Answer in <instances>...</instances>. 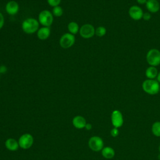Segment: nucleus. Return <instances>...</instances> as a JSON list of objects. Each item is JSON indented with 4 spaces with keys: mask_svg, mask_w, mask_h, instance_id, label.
I'll return each mask as SVG.
<instances>
[{
    "mask_svg": "<svg viewBox=\"0 0 160 160\" xmlns=\"http://www.w3.org/2000/svg\"><path fill=\"white\" fill-rule=\"evenodd\" d=\"M101 154L102 156L106 159H111L115 155V151L111 147L106 146L102 148L101 150Z\"/></svg>",
    "mask_w": 160,
    "mask_h": 160,
    "instance_id": "16",
    "label": "nucleus"
},
{
    "mask_svg": "<svg viewBox=\"0 0 160 160\" xmlns=\"http://www.w3.org/2000/svg\"><path fill=\"white\" fill-rule=\"evenodd\" d=\"M157 81H158V82L159 83H160V72H158V76H157Z\"/></svg>",
    "mask_w": 160,
    "mask_h": 160,
    "instance_id": "29",
    "label": "nucleus"
},
{
    "mask_svg": "<svg viewBox=\"0 0 160 160\" xmlns=\"http://www.w3.org/2000/svg\"><path fill=\"white\" fill-rule=\"evenodd\" d=\"M151 18V15L150 14L149 12H145L143 14L142 16V19L145 21H149Z\"/></svg>",
    "mask_w": 160,
    "mask_h": 160,
    "instance_id": "25",
    "label": "nucleus"
},
{
    "mask_svg": "<svg viewBox=\"0 0 160 160\" xmlns=\"http://www.w3.org/2000/svg\"><path fill=\"white\" fill-rule=\"evenodd\" d=\"M159 92H160V89H159Z\"/></svg>",
    "mask_w": 160,
    "mask_h": 160,
    "instance_id": "31",
    "label": "nucleus"
},
{
    "mask_svg": "<svg viewBox=\"0 0 160 160\" xmlns=\"http://www.w3.org/2000/svg\"><path fill=\"white\" fill-rule=\"evenodd\" d=\"M5 146L11 151H16L19 147L18 142L14 138L8 139L5 142Z\"/></svg>",
    "mask_w": 160,
    "mask_h": 160,
    "instance_id": "15",
    "label": "nucleus"
},
{
    "mask_svg": "<svg viewBox=\"0 0 160 160\" xmlns=\"http://www.w3.org/2000/svg\"><path fill=\"white\" fill-rule=\"evenodd\" d=\"M51 12L54 16L61 17L63 14V9L60 6H57L52 8Z\"/></svg>",
    "mask_w": 160,
    "mask_h": 160,
    "instance_id": "20",
    "label": "nucleus"
},
{
    "mask_svg": "<svg viewBox=\"0 0 160 160\" xmlns=\"http://www.w3.org/2000/svg\"><path fill=\"white\" fill-rule=\"evenodd\" d=\"M146 61L151 66H157L160 64V51L157 49H151L147 52Z\"/></svg>",
    "mask_w": 160,
    "mask_h": 160,
    "instance_id": "4",
    "label": "nucleus"
},
{
    "mask_svg": "<svg viewBox=\"0 0 160 160\" xmlns=\"http://www.w3.org/2000/svg\"><path fill=\"white\" fill-rule=\"evenodd\" d=\"M53 15L48 10H43L39 13L38 21L42 26L50 27L53 22Z\"/></svg>",
    "mask_w": 160,
    "mask_h": 160,
    "instance_id": "3",
    "label": "nucleus"
},
{
    "mask_svg": "<svg viewBox=\"0 0 160 160\" xmlns=\"http://www.w3.org/2000/svg\"><path fill=\"white\" fill-rule=\"evenodd\" d=\"M84 128H86L87 130H91V129H92V125H91V124H90V123H87V124H86Z\"/></svg>",
    "mask_w": 160,
    "mask_h": 160,
    "instance_id": "27",
    "label": "nucleus"
},
{
    "mask_svg": "<svg viewBox=\"0 0 160 160\" xmlns=\"http://www.w3.org/2000/svg\"><path fill=\"white\" fill-rule=\"evenodd\" d=\"M22 31L28 34H34L37 32L39 28V22L35 18H29L24 19L21 24Z\"/></svg>",
    "mask_w": 160,
    "mask_h": 160,
    "instance_id": "1",
    "label": "nucleus"
},
{
    "mask_svg": "<svg viewBox=\"0 0 160 160\" xmlns=\"http://www.w3.org/2000/svg\"><path fill=\"white\" fill-rule=\"evenodd\" d=\"M51 34V29L49 27L42 26L37 31V37L40 40L47 39Z\"/></svg>",
    "mask_w": 160,
    "mask_h": 160,
    "instance_id": "13",
    "label": "nucleus"
},
{
    "mask_svg": "<svg viewBox=\"0 0 160 160\" xmlns=\"http://www.w3.org/2000/svg\"><path fill=\"white\" fill-rule=\"evenodd\" d=\"M158 149H159V153H160V144H159V146Z\"/></svg>",
    "mask_w": 160,
    "mask_h": 160,
    "instance_id": "30",
    "label": "nucleus"
},
{
    "mask_svg": "<svg viewBox=\"0 0 160 160\" xmlns=\"http://www.w3.org/2000/svg\"><path fill=\"white\" fill-rule=\"evenodd\" d=\"M79 28H80L78 24L75 21H71L68 24V29L69 31V32L73 35L76 34L79 32Z\"/></svg>",
    "mask_w": 160,
    "mask_h": 160,
    "instance_id": "18",
    "label": "nucleus"
},
{
    "mask_svg": "<svg viewBox=\"0 0 160 160\" xmlns=\"http://www.w3.org/2000/svg\"><path fill=\"white\" fill-rule=\"evenodd\" d=\"M142 88L147 94L154 95L159 92L160 85L157 80L148 79L143 81L142 84Z\"/></svg>",
    "mask_w": 160,
    "mask_h": 160,
    "instance_id": "2",
    "label": "nucleus"
},
{
    "mask_svg": "<svg viewBox=\"0 0 160 160\" xmlns=\"http://www.w3.org/2000/svg\"><path fill=\"white\" fill-rule=\"evenodd\" d=\"M5 9L6 12L11 16L16 14L19 9V6L18 3L16 1H8L5 6Z\"/></svg>",
    "mask_w": 160,
    "mask_h": 160,
    "instance_id": "11",
    "label": "nucleus"
},
{
    "mask_svg": "<svg viewBox=\"0 0 160 160\" xmlns=\"http://www.w3.org/2000/svg\"><path fill=\"white\" fill-rule=\"evenodd\" d=\"M119 131L118 130V128H112L110 131V134L112 137H117L119 135Z\"/></svg>",
    "mask_w": 160,
    "mask_h": 160,
    "instance_id": "23",
    "label": "nucleus"
},
{
    "mask_svg": "<svg viewBox=\"0 0 160 160\" xmlns=\"http://www.w3.org/2000/svg\"><path fill=\"white\" fill-rule=\"evenodd\" d=\"M61 0H47L48 4L50 6L53 7L59 6V4L61 3Z\"/></svg>",
    "mask_w": 160,
    "mask_h": 160,
    "instance_id": "22",
    "label": "nucleus"
},
{
    "mask_svg": "<svg viewBox=\"0 0 160 160\" xmlns=\"http://www.w3.org/2000/svg\"><path fill=\"white\" fill-rule=\"evenodd\" d=\"M112 124L114 128H119L121 127L124 123V119L122 114L119 110H114L111 116Z\"/></svg>",
    "mask_w": 160,
    "mask_h": 160,
    "instance_id": "9",
    "label": "nucleus"
},
{
    "mask_svg": "<svg viewBox=\"0 0 160 160\" xmlns=\"http://www.w3.org/2000/svg\"><path fill=\"white\" fill-rule=\"evenodd\" d=\"M4 24V18L2 14L0 12V29H1Z\"/></svg>",
    "mask_w": 160,
    "mask_h": 160,
    "instance_id": "24",
    "label": "nucleus"
},
{
    "mask_svg": "<svg viewBox=\"0 0 160 160\" xmlns=\"http://www.w3.org/2000/svg\"><path fill=\"white\" fill-rule=\"evenodd\" d=\"M89 148L95 152L100 151L104 148V142L101 138L99 136H92L90 138L88 141Z\"/></svg>",
    "mask_w": 160,
    "mask_h": 160,
    "instance_id": "6",
    "label": "nucleus"
},
{
    "mask_svg": "<svg viewBox=\"0 0 160 160\" xmlns=\"http://www.w3.org/2000/svg\"><path fill=\"white\" fill-rule=\"evenodd\" d=\"M146 6L148 11L151 13H156L160 9V4L157 0H148Z\"/></svg>",
    "mask_w": 160,
    "mask_h": 160,
    "instance_id": "12",
    "label": "nucleus"
},
{
    "mask_svg": "<svg viewBox=\"0 0 160 160\" xmlns=\"http://www.w3.org/2000/svg\"><path fill=\"white\" fill-rule=\"evenodd\" d=\"M34 142V138L29 133H25L21 135L18 140L19 146L20 148L27 149L30 148Z\"/></svg>",
    "mask_w": 160,
    "mask_h": 160,
    "instance_id": "8",
    "label": "nucleus"
},
{
    "mask_svg": "<svg viewBox=\"0 0 160 160\" xmlns=\"http://www.w3.org/2000/svg\"><path fill=\"white\" fill-rule=\"evenodd\" d=\"M152 134L157 137H160V122L157 121L152 124L151 128Z\"/></svg>",
    "mask_w": 160,
    "mask_h": 160,
    "instance_id": "19",
    "label": "nucleus"
},
{
    "mask_svg": "<svg viewBox=\"0 0 160 160\" xmlns=\"http://www.w3.org/2000/svg\"><path fill=\"white\" fill-rule=\"evenodd\" d=\"M147 1L148 0H136L138 3L139 4H146Z\"/></svg>",
    "mask_w": 160,
    "mask_h": 160,
    "instance_id": "28",
    "label": "nucleus"
},
{
    "mask_svg": "<svg viewBox=\"0 0 160 160\" xmlns=\"http://www.w3.org/2000/svg\"><path fill=\"white\" fill-rule=\"evenodd\" d=\"M7 71V68L4 65L0 66V73L4 74Z\"/></svg>",
    "mask_w": 160,
    "mask_h": 160,
    "instance_id": "26",
    "label": "nucleus"
},
{
    "mask_svg": "<svg viewBox=\"0 0 160 160\" xmlns=\"http://www.w3.org/2000/svg\"><path fill=\"white\" fill-rule=\"evenodd\" d=\"M158 74V69L154 66H149L148 67L145 72L146 76L148 78V79H154L155 78L157 77Z\"/></svg>",
    "mask_w": 160,
    "mask_h": 160,
    "instance_id": "17",
    "label": "nucleus"
},
{
    "mask_svg": "<svg viewBox=\"0 0 160 160\" xmlns=\"http://www.w3.org/2000/svg\"><path fill=\"white\" fill-rule=\"evenodd\" d=\"M106 34V29L104 26H99L95 29V34L98 37H102Z\"/></svg>",
    "mask_w": 160,
    "mask_h": 160,
    "instance_id": "21",
    "label": "nucleus"
},
{
    "mask_svg": "<svg viewBox=\"0 0 160 160\" xmlns=\"http://www.w3.org/2000/svg\"><path fill=\"white\" fill-rule=\"evenodd\" d=\"M75 42L74 35L67 32L62 34L59 39V45L63 49H68L72 46Z\"/></svg>",
    "mask_w": 160,
    "mask_h": 160,
    "instance_id": "5",
    "label": "nucleus"
},
{
    "mask_svg": "<svg viewBox=\"0 0 160 160\" xmlns=\"http://www.w3.org/2000/svg\"><path fill=\"white\" fill-rule=\"evenodd\" d=\"M128 14L131 19L135 21H138L142 19L144 12L139 6L134 5L129 8Z\"/></svg>",
    "mask_w": 160,
    "mask_h": 160,
    "instance_id": "10",
    "label": "nucleus"
},
{
    "mask_svg": "<svg viewBox=\"0 0 160 160\" xmlns=\"http://www.w3.org/2000/svg\"><path fill=\"white\" fill-rule=\"evenodd\" d=\"M72 124L77 129H82L85 128L87 124L85 118L81 116H76L72 119Z\"/></svg>",
    "mask_w": 160,
    "mask_h": 160,
    "instance_id": "14",
    "label": "nucleus"
},
{
    "mask_svg": "<svg viewBox=\"0 0 160 160\" xmlns=\"http://www.w3.org/2000/svg\"><path fill=\"white\" fill-rule=\"evenodd\" d=\"M79 33L82 38L89 39L95 34V28L91 24H84L79 28Z\"/></svg>",
    "mask_w": 160,
    "mask_h": 160,
    "instance_id": "7",
    "label": "nucleus"
}]
</instances>
